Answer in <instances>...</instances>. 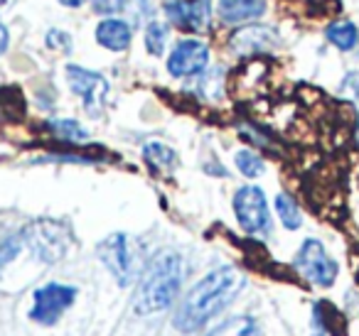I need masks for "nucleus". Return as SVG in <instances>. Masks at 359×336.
I'll return each instance as SVG.
<instances>
[{
  "mask_svg": "<svg viewBox=\"0 0 359 336\" xmlns=\"http://www.w3.org/2000/svg\"><path fill=\"white\" fill-rule=\"evenodd\" d=\"M241 287H244V275L236 267L224 265L207 272L202 280L195 282V287L187 292L185 300L180 302L172 324L182 334H192V331L202 329L207 321L215 319L222 309H226L234 302Z\"/></svg>",
  "mask_w": 359,
  "mask_h": 336,
  "instance_id": "obj_1",
  "label": "nucleus"
},
{
  "mask_svg": "<svg viewBox=\"0 0 359 336\" xmlns=\"http://www.w3.org/2000/svg\"><path fill=\"white\" fill-rule=\"evenodd\" d=\"M185 265L182 258L175 251H160L143 270L133 295V309L140 316L163 312L177 300V292L182 287Z\"/></svg>",
  "mask_w": 359,
  "mask_h": 336,
  "instance_id": "obj_2",
  "label": "nucleus"
},
{
  "mask_svg": "<svg viewBox=\"0 0 359 336\" xmlns=\"http://www.w3.org/2000/svg\"><path fill=\"white\" fill-rule=\"evenodd\" d=\"M96 255L104 267L116 277L121 287H128L143 275V251L126 233H111L96 246Z\"/></svg>",
  "mask_w": 359,
  "mask_h": 336,
  "instance_id": "obj_3",
  "label": "nucleus"
},
{
  "mask_svg": "<svg viewBox=\"0 0 359 336\" xmlns=\"http://www.w3.org/2000/svg\"><path fill=\"white\" fill-rule=\"evenodd\" d=\"M22 251L30 253L40 265H55L65 258L67 248L72 243V233L65 223H57L52 218L27 223L20 231Z\"/></svg>",
  "mask_w": 359,
  "mask_h": 336,
  "instance_id": "obj_4",
  "label": "nucleus"
},
{
  "mask_svg": "<svg viewBox=\"0 0 359 336\" xmlns=\"http://www.w3.org/2000/svg\"><path fill=\"white\" fill-rule=\"evenodd\" d=\"M76 287L65 285V282H47L37 287L32 295V309L30 319L42 326H52L65 316V312L74 304Z\"/></svg>",
  "mask_w": 359,
  "mask_h": 336,
  "instance_id": "obj_5",
  "label": "nucleus"
},
{
  "mask_svg": "<svg viewBox=\"0 0 359 336\" xmlns=\"http://www.w3.org/2000/svg\"><path fill=\"white\" fill-rule=\"evenodd\" d=\"M234 214L239 226L251 236H269L271 233V211L264 189L246 184L234 194Z\"/></svg>",
  "mask_w": 359,
  "mask_h": 336,
  "instance_id": "obj_6",
  "label": "nucleus"
},
{
  "mask_svg": "<svg viewBox=\"0 0 359 336\" xmlns=\"http://www.w3.org/2000/svg\"><path fill=\"white\" fill-rule=\"evenodd\" d=\"M293 265L298 267V272L305 280H310L313 285L320 287H332L339 272V265L327 255V251H325V246L318 238H308L300 246Z\"/></svg>",
  "mask_w": 359,
  "mask_h": 336,
  "instance_id": "obj_7",
  "label": "nucleus"
},
{
  "mask_svg": "<svg viewBox=\"0 0 359 336\" xmlns=\"http://www.w3.org/2000/svg\"><path fill=\"white\" fill-rule=\"evenodd\" d=\"M67 81H69L72 91L84 101L86 111H89L91 115H96L104 108V101H106V96H109V81L101 74L84 69V66L69 64L67 66Z\"/></svg>",
  "mask_w": 359,
  "mask_h": 336,
  "instance_id": "obj_8",
  "label": "nucleus"
},
{
  "mask_svg": "<svg viewBox=\"0 0 359 336\" xmlns=\"http://www.w3.org/2000/svg\"><path fill=\"white\" fill-rule=\"evenodd\" d=\"M210 62V47L200 40H182L175 45L168 59V71L177 79L185 76H200Z\"/></svg>",
  "mask_w": 359,
  "mask_h": 336,
  "instance_id": "obj_9",
  "label": "nucleus"
},
{
  "mask_svg": "<svg viewBox=\"0 0 359 336\" xmlns=\"http://www.w3.org/2000/svg\"><path fill=\"white\" fill-rule=\"evenodd\" d=\"M165 13L175 27L185 32H200L210 25V0H165Z\"/></svg>",
  "mask_w": 359,
  "mask_h": 336,
  "instance_id": "obj_10",
  "label": "nucleus"
},
{
  "mask_svg": "<svg viewBox=\"0 0 359 336\" xmlns=\"http://www.w3.org/2000/svg\"><path fill=\"white\" fill-rule=\"evenodd\" d=\"M276 45H278L276 30L264 25L244 27V30L234 32V37H231V50L236 55H259V52L273 50Z\"/></svg>",
  "mask_w": 359,
  "mask_h": 336,
  "instance_id": "obj_11",
  "label": "nucleus"
},
{
  "mask_svg": "<svg viewBox=\"0 0 359 336\" xmlns=\"http://www.w3.org/2000/svg\"><path fill=\"white\" fill-rule=\"evenodd\" d=\"M130 37H133V32H130L128 22L116 20V18L101 20L99 25H96V42H99L101 47H106V50H111V52L128 50Z\"/></svg>",
  "mask_w": 359,
  "mask_h": 336,
  "instance_id": "obj_12",
  "label": "nucleus"
},
{
  "mask_svg": "<svg viewBox=\"0 0 359 336\" xmlns=\"http://www.w3.org/2000/svg\"><path fill=\"white\" fill-rule=\"evenodd\" d=\"M217 13L224 22L256 20L266 13V0H219Z\"/></svg>",
  "mask_w": 359,
  "mask_h": 336,
  "instance_id": "obj_13",
  "label": "nucleus"
},
{
  "mask_svg": "<svg viewBox=\"0 0 359 336\" xmlns=\"http://www.w3.org/2000/svg\"><path fill=\"white\" fill-rule=\"evenodd\" d=\"M325 37H327V42H332V45L342 52H349L359 45V30H357V25L349 20H337V22H332V25H327Z\"/></svg>",
  "mask_w": 359,
  "mask_h": 336,
  "instance_id": "obj_14",
  "label": "nucleus"
},
{
  "mask_svg": "<svg viewBox=\"0 0 359 336\" xmlns=\"http://www.w3.org/2000/svg\"><path fill=\"white\" fill-rule=\"evenodd\" d=\"M207 336H259V324H256L254 316L239 314L217 324Z\"/></svg>",
  "mask_w": 359,
  "mask_h": 336,
  "instance_id": "obj_15",
  "label": "nucleus"
},
{
  "mask_svg": "<svg viewBox=\"0 0 359 336\" xmlns=\"http://www.w3.org/2000/svg\"><path fill=\"white\" fill-rule=\"evenodd\" d=\"M143 158L148 160L155 169H175V164H177L175 150L163 143H148L143 148Z\"/></svg>",
  "mask_w": 359,
  "mask_h": 336,
  "instance_id": "obj_16",
  "label": "nucleus"
},
{
  "mask_svg": "<svg viewBox=\"0 0 359 336\" xmlns=\"http://www.w3.org/2000/svg\"><path fill=\"white\" fill-rule=\"evenodd\" d=\"M276 214H278V218L283 221V226L288 228V231H295V228H300V223H303V214H300L298 204H295L293 197H288V194H278V197H276Z\"/></svg>",
  "mask_w": 359,
  "mask_h": 336,
  "instance_id": "obj_17",
  "label": "nucleus"
},
{
  "mask_svg": "<svg viewBox=\"0 0 359 336\" xmlns=\"http://www.w3.org/2000/svg\"><path fill=\"white\" fill-rule=\"evenodd\" d=\"M234 162H236V167H239V172L249 179L261 177V174H264V167H266L264 160H261L254 150H239L236 158H234Z\"/></svg>",
  "mask_w": 359,
  "mask_h": 336,
  "instance_id": "obj_18",
  "label": "nucleus"
},
{
  "mask_svg": "<svg viewBox=\"0 0 359 336\" xmlns=\"http://www.w3.org/2000/svg\"><path fill=\"white\" fill-rule=\"evenodd\" d=\"M165 40H168V30H165V25H160V22H150L148 30H145V47H148V52L153 57H160L165 50Z\"/></svg>",
  "mask_w": 359,
  "mask_h": 336,
  "instance_id": "obj_19",
  "label": "nucleus"
},
{
  "mask_svg": "<svg viewBox=\"0 0 359 336\" xmlns=\"http://www.w3.org/2000/svg\"><path fill=\"white\" fill-rule=\"evenodd\" d=\"M50 128L57 138H65V140H86L89 138V133H86L76 120H52Z\"/></svg>",
  "mask_w": 359,
  "mask_h": 336,
  "instance_id": "obj_20",
  "label": "nucleus"
},
{
  "mask_svg": "<svg viewBox=\"0 0 359 336\" xmlns=\"http://www.w3.org/2000/svg\"><path fill=\"white\" fill-rule=\"evenodd\" d=\"M339 94H342V99L352 101V104L359 108V71L344 74L342 84H339Z\"/></svg>",
  "mask_w": 359,
  "mask_h": 336,
  "instance_id": "obj_21",
  "label": "nucleus"
},
{
  "mask_svg": "<svg viewBox=\"0 0 359 336\" xmlns=\"http://www.w3.org/2000/svg\"><path fill=\"white\" fill-rule=\"evenodd\" d=\"M126 6V0H94V10L101 13V15H114V13H121Z\"/></svg>",
  "mask_w": 359,
  "mask_h": 336,
  "instance_id": "obj_22",
  "label": "nucleus"
},
{
  "mask_svg": "<svg viewBox=\"0 0 359 336\" xmlns=\"http://www.w3.org/2000/svg\"><path fill=\"white\" fill-rule=\"evenodd\" d=\"M47 45L52 47V50H65V52H69V37L65 35L62 30H52L50 35H47Z\"/></svg>",
  "mask_w": 359,
  "mask_h": 336,
  "instance_id": "obj_23",
  "label": "nucleus"
},
{
  "mask_svg": "<svg viewBox=\"0 0 359 336\" xmlns=\"http://www.w3.org/2000/svg\"><path fill=\"white\" fill-rule=\"evenodd\" d=\"M8 50V30H6V25L0 22V55Z\"/></svg>",
  "mask_w": 359,
  "mask_h": 336,
  "instance_id": "obj_24",
  "label": "nucleus"
},
{
  "mask_svg": "<svg viewBox=\"0 0 359 336\" xmlns=\"http://www.w3.org/2000/svg\"><path fill=\"white\" fill-rule=\"evenodd\" d=\"M62 6H67V8H79V6H84L86 0H60Z\"/></svg>",
  "mask_w": 359,
  "mask_h": 336,
  "instance_id": "obj_25",
  "label": "nucleus"
},
{
  "mask_svg": "<svg viewBox=\"0 0 359 336\" xmlns=\"http://www.w3.org/2000/svg\"><path fill=\"white\" fill-rule=\"evenodd\" d=\"M15 0H0V10H6V8H11Z\"/></svg>",
  "mask_w": 359,
  "mask_h": 336,
  "instance_id": "obj_26",
  "label": "nucleus"
},
{
  "mask_svg": "<svg viewBox=\"0 0 359 336\" xmlns=\"http://www.w3.org/2000/svg\"><path fill=\"white\" fill-rule=\"evenodd\" d=\"M357 140H359V128H357Z\"/></svg>",
  "mask_w": 359,
  "mask_h": 336,
  "instance_id": "obj_27",
  "label": "nucleus"
}]
</instances>
